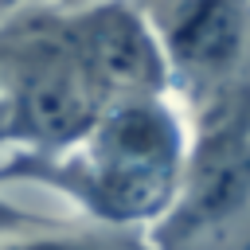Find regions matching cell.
Returning <instances> with one entry per match:
<instances>
[{"mask_svg":"<svg viewBox=\"0 0 250 250\" xmlns=\"http://www.w3.org/2000/svg\"><path fill=\"white\" fill-rule=\"evenodd\" d=\"M4 250H141V246L125 238H105V234H51V238L12 242Z\"/></svg>","mask_w":250,"mask_h":250,"instance_id":"277c9868","label":"cell"},{"mask_svg":"<svg viewBox=\"0 0 250 250\" xmlns=\"http://www.w3.org/2000/svg\"><path fill=\"white\" fill-rule=\"evenodd\" d=\"M27 223H35V219H27L20 207H12V203L0 199V234H16V230H23Z\"/></svg>","mask_w":250,"mask_h":250,"instance_id":"5b68a950","label":"cell"},{"mask_svg":"<svg viewBox=\"0 0 250 250\" xmlns=\"http://www.w3.org/2000/svg\"><path fill=\"white\" fill-rule=\"evenodd\" d=\"M59 12L66 20L74 51L82 55L86 70L94 74L109 105L168 90L152 23L129 0H90V4L59 8Z\"/></svg>","mask_w":250,"mask_h":250,"instance_id":"3957f363","label":"cell"},{"mask_svg":"<svg viewBox=\"0 0 250 250\" xmlns=\"http://www.w3.org/2000/svg\"><path fill=\"white\" fill-rule=\"evenodd\" d=\"M4 102H8V82H4V59H0V125H4Z\"/></svg>","mask_w":250,"mask_h":250,"instance_id":"8992f818","label":"cell"},{"mask_svg":"<svg viewBox=\"0 0 250 250\" xmlns=\"http://www.w3.org/2000/svg\"><path fill=\"white\" fill-rule=\"evenodd\" d=\"M168 86H184L207 105L242 86L246 62V0H164L148 20Z\"/></svg>","mask_w":250,"mask_h":250,"instance_id":"7a4b0ae2","label":"cell"},{"mask_svg":"<svg viewBox=\"0 0 250 250\" xmlns=\"http://www.w3.org/2000/svg\"><path fill=\"white\" fill-rule=\"evenodd\" d=\"M27 176L70 191L105 223L160 219L176 203L184 172V129L164 94L105 105L82 137L35 152Z\"/></svg>","mask_w":250,"mask_h":250,"instance_id":"6da1fadb","label":"cell"},{"mask_svg":"<svg viewBox=\"0 0 250 250\" xmlns=\"http://www.w3.org/2000/svg\"><path fill=\"white\" fill-rule=\"evenodd\" d=\"M78 4H90V0H51V8H78Z\"/></svg>","mask_w":250,"mask_h":250,"instance_id":"52a82bcc","label":"cell"}]
</instances>
